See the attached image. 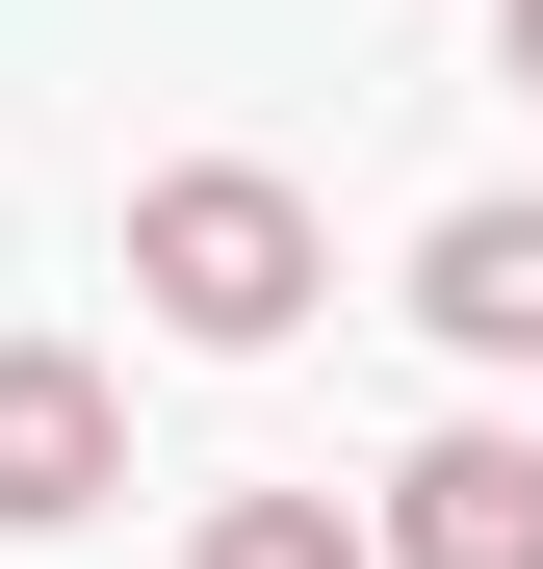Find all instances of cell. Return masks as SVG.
I'll use <instances>...</instances> for the list:
<instances>
[{"label": "cell", "mask_w": 543, "mask_h": 569, "mask_svg": "<svg viewBox=\"0 0 543 569\" xmlns=\"http://www.w3.org/2000/svg\"><path fill=\"white\" fill-rule=\"evenodd\" d=\"M130 284H155V337L259 362V337L311 311V181H259V156H181V181H130Z\"/></svg>", "instance_id": "6da1fadb"}, {"label": "cell", "mask_w": 543, "mask_h": 569, "mask_svg": "<svg viewBox=\"0 0 543 569\" xmlns=\"http://www.w3.org/2000/svg\"><path fill=\"white\" fill-rule=\"evenodd\" d=\"M130 492V389L78 337H0V543H52V518H104Z\"/></svg>", "instance_id": "7a4b0ae2"}, {"label": "cell", "mask_w": 543, "mask_h": 569, "mask_svg": "<svg viewBox=\"0 0 543 569\" xmlns=\"http://www.w3.org/2000/svg\"><path fill=\"white\" fill-rule=\"evenodd\" d=\"M389 569H543V440L517 415H440L389 466Z\"/></svg>", "instance_id": "3957f363"}, {"label": "cell", "mask_w": 543, "mask_h": 569, "mask_svg": "<svg viewBox=\"0 0 543 569\" xmlns=\"http://www.w3.org/2000/svg\"><path fill=\"white\" fill-rule=\"evenodd\" d=\"M414 311H440V362H543V208H440Z\"/></svg>", "instance_id": "277c9868"}, {"label": "cell", "mask_w": 543, "mask_h": 569, "mask_svg": "<svg viewBox=\"0 0 543 569\" xmlns=\"http://www.w3.org/2000/svg\"><path fill=\"white\" fill-rule=\"evenodd\" d=\"M181 569H389V518H336V492H208Z\"/></svg>", "instance_id": "5b68a950"}, {"label": "cell", "mask_w": 543, "mask_h": 569, "mask_svg": "<svg viewBox=\"0 0 543 569\" xmlns=\"http://www.w3.org/2000/svg\"><path fill=\"white\" fill-rule=\"evenodd\" d=\"M492 52H517V78H543V0H492Z\"/></svg>", "instance_id": "8992f818"}]
</instances>
